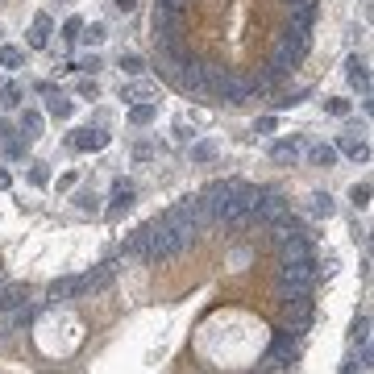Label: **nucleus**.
<instances>
[{
  "label": "nucleus",
  "mask_w": 374,
  "mask_h": 374,
  "mask_svg": "<svg viewBox=\"0 0 374 374\" xmlns=\"http://www.w3.org/2000/svg\"><path fill=\"white\" fill-rule=\"evenodd\" d=\"M8 187H13V175H8V171L0 167V191H8Z\"/></svg>",
  "instance_id": "obj_36"
},
{
  "label": "nucleus",
  "mask_w": 374,
  "mask_h": 374,
  "mask_svg": "<svg viewBox=\"0 0 374 374\" xmlns=\"http://www.w3.org/2000/svg\"><path fill=\"white\" fill-rule=\"evenodd\" d=\"M75 183H79V171H67V175H58V191H75Z\"/></svg>",
  "instance_id": "obj_32"
},
{
  "label": "nucleus",
  "mask_w": 374,
  "mask_h": 374,
  "mask_svg": "<svg viewBox=\"0 0 374 374\" xmlns=\"http://www.w3.org/2000/svg\"><path fill=\"white\" fill-rule=\"evenodd\" d=\"M0 38H4V30H0Z\"/></svg>",
  "instance_id": "obj_37"
},
{
  "label": "nucleus",
  "mask_w": 374,
  "mask_h": 374,
  "mask_svg": "<svg viewBox=\"0 0 374 374\" xmlns=\"http://www.w3.org/2000/svg\"><path fill=\"white\" fill-rule=\"evenodd\" d=\"M50 34H54V17H50V13H38V17H34V25H30V34H25V46H30V50H46L50 46Z\"/></svg>",
  "instance_id": "obj_6"
},
{
  "label": "nucleus",
  "mask_w": 374,
  "mask_h": 374,
  "mask_svg": "<svg viewBox=\"0 0 374 374\" xmlns=\"http://www.w3.org/2000/svg\"><path fill=\"white\" fill-rule=\"evenodd\" d=\"M321 108H325L328 117H337V121H345V117L354 112V100H349V96H325V100H321Z\"/></svg>",
  "instance_id": "obj_15"
},
{
  "label": "nucleus",
  "mask_w": 374,
  "mask_h": 374,
  "mask_svg": "<svg viewBox=\"0 0 374 374\" xmlns=\"http://www.w3.org/2000/svg\"><path fill=\"white\" fill-rule=\"evenodd\" d=\"M0 67H4V71H21V67H25V50L0 42Z\"/></svg>",
  "instance_id": "obj_20"
},
{
  "label": "nucleus",
  "mask_w": 374,
  "mask_h": 374,
  "mask_svg": "<svg viewBox=\"0 0 374 374\" xmlns=\"http://www.w3.org/2000/svg\"><path fill=\"white\" fill-rule=\"evenodd\" d=\"M17 134L25 141H38L46 134V112L42 108H21V117H17Z\"/></svg>",
  "instance_id": "obj_5"
},
{
  "label": "nucleus",
  "mask_w": 374,
  "mask_h": 374,
  "mask_svg": "<svg viewBox=\"0 0 374 374\" xmlns=\"http://www.w3.org/2000/svg\"><path fill=\"white\" fill-rule=\"evenodd\" d=\"M275 129H279V117H275V112H271V117H258V125H254V134H258V138H271Z\"/></svg>",
  "instance_id": "obj_28"
},
{
  "label": "nucleus",
  "mask_w": 374,
  "mask_h": 374,
  "mask_svg": "<svg viewBox=\"0 0 374 374\" xmlns=\"http://www.w3.org/2000/svg\"><path fill=\"white\" fill-rule=\"evenodd\" d=\"M337 146V154H345V158H354V162H370V141L366 138H341V141H333Z\"/></svg>",
  "instance_id": "obj_9"
},
{
  "label": "nucleus",
  "mask_w": 374,
  "mask_h": 374,
  "mask_svg": "<svg viewBox=\"0 0 374 374\" xmlns=\"http://www.w3.org/2000/svg\"><path fill=\"white\" fill-rule=\"evenodd\" d=\"M25 104V88L13 79H0V108H21Z\"/></svg>",
  "instance_id": "obj_13"
},
{
  "label": "nucleus",
  "mask_w": 374,
  "mask_h": 374,
  "mask_svg": "<svg viewBox=\"0 0 374 374\" xmlns=\"http://www.w3.org/2000/svg\"><path fill=\"white\" fill-rule=\"evenodd\" d=\"M304 96H308V88H295V92H283L279 100H275V112H287V108H295V104H304Z\"/></svg>",
  "instance_id": "obj_26"
},
{
  "label": "nucleus",
  "mask_w": 374,
  "mask_h": 374,
  "mask_svg": "<svg viewBox=\"0 0 374 374\" xmlns=\"http://www.w3.org/2000/svg\"><path fill=\"white\" fill-rule=\"evenodd\" d=\"M125 121H129L134 129H146V125H154V121H158V100H138V104H129Z\"/></svg>",
  "instance_id": "obj_7"
},
{
  "label": "nucleus",
  "mask_w": 374,
  "mask_h": 374,
  "mask_svg": "<svg viewBox=\"0 0 374 374\" xmlns=\"http://www.w3.org/2000/svg\"><path fill=\"white\" fill-rule=\"evenodd\" d=\"M34 92H38V96H54V92H58V88H54L50 79H38V84H34Z\"/></svg>",
  "instance_id": "obj_35"
},
{
  "label": "nucleus",
  "mask_w": 374,
  "mask_h": 374,
  "mask_svg": "<svg viewBox=\"0 0 374 374\" xmlns=\"http://www.w3.org/2000/svg\"><path fill=\"white\" fill-rule=\"evenodd\" d=\"M154 96V88L146 84V79H129V84H121V100L125 104H138V100H150Z\"/></svg>",
  "instance_id": "obj_17"
},
{
  "label": "nucleus",
  "mask_w": 374,
  "mask_h": 374,
  "mask_svg": "<svg viewBox=\"0 0 374 374\" xmlns=\"http://www.w3.org/2000/svg\"><path fill=\"white\" fill-rule=\"evenodd\" d=\"M75 42H84L88 50H100L104 42H108V25H104V21H84V30H79Z\"/></svg>",
  "instance_id": "obj_10"
},
{
  "label": "nucleus",
  "mask_w": 374,
  "mask_h": 374,
  "mask_svg": "<svg viewBox=\"0 0 374 374\" xmlns=\"http://www.w3.org/2000/svg\"><path fill=\"white\" fill-rule=\"evenodd\" d=\"M46 117H50V121H71V117H75V100H71V96H63V92H54L46 100Z\"/></svg>",
  "instance_id": "obj_11"
},
{
  "label": "nucleus",
  "mask_w": 374,
  "mask_h": 374,
  "mask_svg": "<svg viewBox=\"0 0 374 374\" xmlns=\"http://www.w3.org/2000/svg\"><path fill=\"white\" fill-rule=\"evenodd\" d=\"M67 146L75 150V154H100V150H108L112 146V134L104 129V125H84V129H75L71 138H67Z\"/></svg>",
  "instance_id": "obj_2"
},
{
  "label": "nucleus",
  "mask_w": 374,
  "mask_h": 374,
  "mask_svg": "<svg viewBox=\"0 0 374 374\" xmlns=\"http://www.w3.org/2000/svg\"><path fill=\"white\" fill-rule=\"evenodd\" d=\"M154 154H158V150H154L150 141H138V146H134V158H138V162H150Z\"/></svg>",
  "instance_id": "obj_31"
},
{
  "label": "nucleus",
  "mask_w": 374,
  "mask_h": 374,
  "mask_svg": "<svg viewBox=\"0 0 374 374\" xmlns=\"http://www.w3.org/2000/svg\"><path fill=\"white\" fill-rule=\"evenodd\" d=\"M191 125H187V117H175V141H191Z\"/></svg>",
  "instance_id": "obj_30"
},
{
  "label": "nucleus",
  "mask_w": 374,
  "mask_h": 374,
  "mask_svg": "<svg viewBox=\"0 0 374 374\" xmlns=\"http://www.w3.org/2000/svg\"><path fill=\"white\" fill-rule=\"evenodd\" d=\"M117 67L129 75V79H138L141 71H146V58L141 54H134V50H121V58H117Z\"/></svg>",
  "instance_id": "obj_19"
},
{
  "label": "nucleus",
  "mask_w": 374,
  "mask_h": 374,
  "mask_svg": "<svg viewBox=\"0 0 374 374\" xmlns=\"http://www.w3.org/2000/svg\"><path fill=\"white\" fill-rule=\"evenodd\" d=\"M13 138H17V125L0 117V146H4V141H13Z\"/></svg>",
  "instance_id": "obj_33"
},
{
  "label": "nucleus",
  "mask_w": 374,
  "mask_h": 374,
  "mask_svg": "<svg viewBox=\"0 0 374 374\" xmlns=\"http://www.w3.org/2000/svg\"><path fill=\"white\" fill-rule=\"evenodd\" d=\"M349 200H354V208H370V179H362V183H354L349 187Z\"/></svg>",
  "instance_id": "obj_24"
},
{
  "label": "nucleus",
  "mask_w": 374,
  "mask_h": 374,
  "mask_svg": "<svg viewBox=\"0 0 374 374\" xmlns=\"http://www.w3.org/2000/svg\"><path fill=\"white\" fill-rule=\"evenodd\" d=\"M67 71H84V75H96V71H104V58H100V50H88V54H79L75 63H67Z\"/></svg>",
  "instance_id": "obj_16"
},
{
  "label": "nucleus",
  "mask_w": 374,
  "mask_h": 374,
  "mask_svg": "<svg viewBox=\"0 0 374 374\" xmlns=\"http://www.w3.org/2000/svg\"><path fill=\"white\" fill-rule=\"evenodd\" d=\"M345 84L358 92V100H370V67L362 54H349L345 58Z\"/></svg>",
  "instance_id": "obj_3"
},
{
  "label": "nucleus",
  "mask_w": 374,
  "mask_h": 374,
  "mask_svg": "<svg viewBox=\"0 0 374 374\" xmlns=\"http://www.w3.org/2000/svg\"><path fill=\"white\" fill-rule=\"evenodd\" d=\"M333 212H337V200H333V195H328V191H312V217H333Z\"/></svg>",
  "instance_id": "obj_23"
},
{
  "label": "nucleus",
  "mask_w": 374,
  "mask_h": 374,
  "mask_svg": "<svg viewBox=\"0 0 374 374\" xmlns=\"http://www.w3.org/2000/svg\"><path fill=\"white\" fill-rule=\"evenodd\" d=\"M75 96H79V100H96V96H100V84H96V75H84V79L75 84Z\"/></svg>",
  "instance_id": "obj_27"
},
{
  "label": "nucleus",
  "mask_w": 374,
  "mask_h": 374,
  "mask_svg": "<svg viewBox=\"0 0 374 374\" xmlns=\"http://www.w3.org/2000/svg\"><path fill=\"white\" fill-rule=\"evenodd\" d=\"M79 30H84V17H67V21H63V38H67V42H75Z\"/></svg>",
  "instance_id": "obj_29"
},
{
  "label": "nucleus",
  "mask_w": 374,
  "mask_h": 374,
  "mask_svg": "<svg viewBox=\"0 0 374 374\" xmlns=\"http://www.w3.org/2000/svg\"><path fill=\"white\" fill-rule=\"evenodd\" d=\"M75 208H79V212H104V204H100V195H96L92 187H79V191H75Z\"/></svg>",
  "instance_id": "obj_21"
},
{
  "label": "nucleus",
  "mask_w": 374,
  "mask_h": 374,
  "mask_svg": "<svg viewBox=\"0 0 374 374\" xmlns=\"http://www.w3.org/2000/svg\"><path fill=\"white\" fill-rule=\"evenodd\" d=\"M0 158H8V162H17V158H30V141L17 134L13 141H4V146H0Z\"/></svg>",
  "instance_id": "obj_22"
},
{
  "label": "nucleus",
  "mask_w": 374,
  "mask_h": 374,
  "mask_svg": "<svg viewBox=\"0 0 374 374\" xmlns=\"http://www.w3.org/2000/svg\"><path fill=\"white\" fill-rule=\"evenodd\" d=\"M25 179H30V187H50V183H54V175H50V162L34 158V162H30V171H25Z\"/></svg>",
  "instance_id": "obj_18"
},
{
  "label": "nucleus",
  "mask_w": 374,
  "mask_h": 374,
  "mask_svg": "<svg viewBox=\"0 0 374 374\" xmlns=\"http://www.w3.org/2000/svg\"><path fill=\"white\" fill-rule=\"evenodd\" d=\"M112 8H117V13H125V17H129V13H134V8H138V0H112Z\"/></svg>",
  "instance_id": "obj_34"
},
{
  "label": "nucleus",
  "mask_w": 374,
  "mask_h": 374,
  "mask_svg": "<svg viewBox=\"0 0 374 374\" xmlns=\"http://www.w3.org/2000/svg\"><path fill=\"white\" fill-rule=\"evenodd\" d=\"M308 158H312V167H337V158H341V154H337V146H333V141H321V146H312V150H308Z\"/></svg>",
  "instance_id": "obj_14"
},
{
  "label": "nucleus",
  "mask_w": 374,
  "mask_h": 374,
  "mask_svg": "<svg viewBox=\"0 0 374 374\" xmlns=\"http://www.w3.org/2000/svg\"><path fill=\"white\" fill-rule=\"evenodd\" d=\"M354 345H370V312H362L354 321Z\"/></svg>",
  "instance_id": "obj_25"
},
{
  "label": "nucleus",
  "mask_w": 374,
  "mask_h": 374,
  "mask_svg": "<svg viewBox=\"0 0 374 374\" xmlns=\"http://www.w3.org/2000/svg\"><path fill=\"white\" fill-rule=\"evenodd\" d=\"M299 154H304V141L299 138H279L271 146V158L279 162V167H291V162H299Z\"/></svg>",
  "instance_id": "obj_8"
},
{
  "label": "nucleus",
  "mask_w": 374,
  "mask_h": 374,
  "mask_svg": "<svg viewBox=\"0 0 374 374\" xmlns=\"http://www.w3.org/2000/svg\"><path fill=\"white\" fill-rule=\"evenodd\" d=\"M187 154H191V162H195V167H208L221 150H217V141H212V138H200V141H187Z\"/></svg>",
  "instance_id": "obj_12"
},
{
  "label": "nucleus",
  "mask_w": 374,
  "mask_h": 374,
  "mask_svg": "<svg viewBox=\"0 0 374 374\" xmlns=\"http://www.w3.org/2000/svg\"><path fill=\"white\" fill-rule=\"evenodd\" d=\"M134 195H138V187L129 183V179H112V195H108V204H104V217L117 221L121 212H129V208H134Z\"/></svg>",
  "instance_id": "obj_4"
},
{
  "label": "nucleus",
  "mask_w": 374,
  "mask_h": 374,
  "mask_svg": "<svg viewBox=\"0 0 374 374\" xmlns=\"http://www.w3.org/2000/svg\"><path fill=\"white\" fill-rule=\"evenodd\" d=\"M117 271H121V258H104V262H96L92 271H84V275L54 279L46 287V299H79V295H100L108 283L117 279Z\"/></svg>",
  "instance_id": "obj_1"
}]
</instances>
